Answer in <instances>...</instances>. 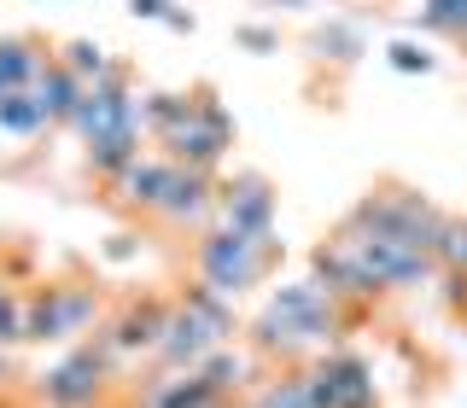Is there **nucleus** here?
Masks as SVG:
<instances>
[{
  "label": "nucleus",
  "mask_w": 467,
  "mask_h": 408,
  "mask_svg": "<svg viewBox=\"0 0 467 408\" xmlns=\"http://www.w3.org/2000/svg\"><path fill=\"white\" fill-rule=\"evenodd\" d=\"M333 332V303L321 286H286L281 298L269 303V315L257 321V344L263 350H298L316 344Z\"/></svg>",
  "instance_id": "nucleus-1"
},
{
  "label": "nucleus",
  "mask_w": 467,
  "mask_h": 408,
  "mask_svg": "<svg viewBox=\"0 0 467 408\" xmlns=\"http://www.w3.org/2000/svg\"><path fill=\"white\" fill-rule=\"evenodd\" d=\"M223 332H228V310L211 298V291H193V298H187V310L170 315L164 344H158V350H164L170 362H193V368H199V362L223 344Z\"/></svg>",
  "instance_id": "nucleus-2"
},
{
  "label": "nucleus",
  "mask_w": 467,
  "mask_h": 408,
  "mask_svg": "<svg viewBox=\"0 0 467 408\" xmlns=\"http://www.w3.org/2000/svg\"><path fill=\"white\" fill-rule=\"evenodd\" d=\"M263 269V240H252V233H216L211 245H204V280H211V291H245L257 280Z\"/></svg>",
  "instance_id": "nucleus-3"
},
{
  "label": "nucleus",
  "mask_w": 467,
  "mask_h": 408,
  "mask_svg": "<svg viewBox=\"0 0 467 408\" xmlns=\"http://www.w3.org/2000/svg\"><path fill=\"white\" fill-rule=\"evenodd\" d=\"M316 408H374V379L357 356H333L316 373H304Z\"/></svg>",
  "instance_id": "nucleus-4"
},
{
  "label": "nucleus",
  "mask_w": 467,
  "mask_h": 408,
  "mask_svg": "<svg viewBox=\"0 0 467 408\" xmlns=\"http://www.w3.org/2000/svg\"><path fill=\"white\" fill-rule=\"evenodd\" d=\"M88 315H94V298H88V291H47V298L29 310L24 339H65V332H77Z\"/></svg>",
  "instance_id": "nucleus-5"
},
{
  "label": "nucleus",
  "mask_w": 467,
  "mask_h": 408,
  "mask_svg": "<svg viewBox=\"0 0 467 408\" xmlns=\"http://www.w3.org/2000/svg\"><path fill=\"white\" fill-rule=\"evenodd\" d=\"M170 146H175L182 158H193V164H211V158L228 146V123H223V111H211V106H187V111H182V128L170 135Z\"/></svg>",
  "instance_id": "nucleus-6"
},
{
  "label": "nucleus",
  "mask_w": 467,
  "mask_h": 408,
  "mask_svg": "<svg viewBox=\"0 0 467 408\" xmlns=\"http://www.w3.org/2000/svg\"><path fill=\"white\" fill-rule=\"evenodd\" d=\"M99 373H106V362H99L94 350H82V356H70L65 368H53V373H47L41 397H47L53 408H82V403L99 391Z\"/></svg>",
  "instance_id": "nucleus-7"
},
{
  "label": "nucleus",
  "mask_w": 467,
  "mask_h": 408,
  "mask_svg": "<svg viewBox=\"0 0 467 408\" xmlns=\"http://www.w3.org/2000/svg\"><path fill=\"white\" fill-rule=\"evenodd\" d=\"M140 408H216V391L204 385L199 373H187V379H164V385H152Z\"/></svg>",
  "instance_id": "nucleus-8"
},
{
  "label": "nucleus",
  "mask_w": 467,
  "mask_h": 408,
  "mask_svg": "<svg viewBox=\"0 0 467 408\" xmlns=\"http://www.w3.org/2000/svg\"><path fill=\"white\" fill-rule=\"evenodd\" d=\"M158 204H164L170 216H187V210H199V204H204V181H199V175H182V169H170V175H164V193H158Z\"/></svg>",
  "instance_id": "nucleus-9"
},
{
  "label": "nucleus",
  "mask_w": 467,
  "mask_h": 408,
  "mask_svg": "<svg viewBox=\"0 0 467 408\" xmlns=\"http://www.w3.org/2000/svg\"><path fill=\"white\" fill-rule=\"evenodd\" d=\"M77 82L65 76V70H53V76H41V87H36V111L41 117H65V111H77Z\"/></svg>",
  "instance_id": "nucleus-10"
},
{
  "label": "nucleus",
  "mask_w": 467,
  "mask_h": 408,
  "mask_svg": "<svg viewBox=\"0 0 467 408\" xmlns=\"http://www.w3.org/2000/svg\"><path fill=\"white\" fill-rule=\"evenodd\" d=\"M164 327H170L164 310H135V315L123 321V332H117V344H123V350H135V344H164Z\"/></svg>",
  "instance_id": "nucleus-11"
},
{
  "label": "nucleus",
  "mask_w": 467,
  "mask_h": 408,
  "mask_svg": "<svg viewBox=\"0 0 467 408\" xmlns=\"http://www.w3.org/2000/svg\"><path fill=\"white\" fill-rule=\"evenodd\" d=\"M193 373H199V379H204V385H211V391H228V385H240L245 362H240V356H223V350H216V356H204Z\"/></svg>",
  "instance_id": "nucleus-12"
},
{
  "label": "nucleus",
  "mask_w": 467,
  "mask_h": 408,
  "mask_svg": "<svg viewBox=\"0 0 467 408\" xmlns=\"http://www.w3.org/2000/svg\"><path fill=\"white\" fill-rule=\"evenodd\" d=\"M257 408H316V403H310V385H304V373H298V379L269 385V391L257 397Z\"/></svg>",
  "instance_id": "nucleus-13"
},
{
  "label": "nucleus",
  "mask_w": 467,
  "mask_h": 408,
  "mask_svg": "<svg viewBox=\"0 0 467 408\" xmlns=\"http://www.w3.org/2000/svg\"><path fill=\"white\" fill-rule=\"evenodd\" d=\"M29 70H36V58H29L24 47H0V99L12 94V87H18Z\"/></svg>",
  "instance_id": "nucleus-14"
},
{
  "label": "nucleus",
  "mask_w": 467,
  "mask_h": 408,
  "mask_svg": "<svg viewBox=\"0 0 467 408\" xmlns=\"http://www.w3.org/2000/svg\"><path fill=\"white\" fill-rule=\"evenodd\" d=\"M438 257H450L456 269H467V222H444V228H438Z\"/></svg>",
  "instance_id": "nucleus-15"
},
{
  "label": "nucleus",
  "mask_w": 467,
  "mask_h": 408,
  "mask_svg": "<svg viewBox=\"0 0 467 408\" xmlns=\"http://www.w3.org/2000/svg\"><path fill=\"white\" fill-rule=\"evenodd\" d=\"M0 339H24V321H18V310H12L6 291H0Z\"/></svg>",
  "instance_id": "nucleus-16"
}]
</instances>
